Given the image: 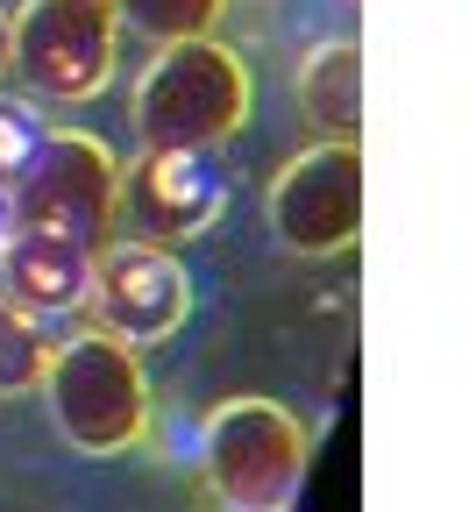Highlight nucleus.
Returning <instances> with one entry per match:
<instances>
[{
    "instance_id": "4",
    "label": "nucleus",
    "mask_w": 469,
    "mask_h": 512,
    "mask_svg": "<svg viewBox=\"0 0 469 512\" xmlns=\"http://www.w3.org/2000/svg\"><path fill=\"white\" fill-rule=\"evenodd\" d=\"M114 0H29L15 15V50H8V72L57 107H79L93 93H107L114 79Z\"/></svg>"
},
{
    "instance_id": "1",
    "label": "nucleus",
    "mask_w": 469,
    "mask_h": 512,
    "mask_svg": "<svg viewBox=\"0 0 469 512\" xmlns=\"http://www.w3.org/2000/svg\"><path fill=\"white\" fill-rule=\"evenodd\" d=\"M36 392L50 399V420L57 434L79 448V456H128L143 448L150 434V377H143V356L100 335V328H79L72 342H50V363H43V384Z\"/></svg>"
},
{
    "instance_id": "6",
    "label": "nucleus",
    "mask_w": 469,
    "mask_h": 512,
    "mask_svg": "<svg viewBox=\"0 0 469 512\" xmlns=\"http://www.w3.org/2000/svg\"><path fill=\"white\" fill-rule=\"evenodd\" d=\"M228 207V171L214 150H143L114 185V235L121 242H192Z\"/></svg>"
},
{
    "instance_id": "9",
    "label": "nucleus",
    "mask_w": 469,
    "mask_h": 512,
    "mask_svg": "<svg viewBox=\"0 0 469 512\" xmlns=\"http://www.w3.org/2000/svg\"><path fill=\"white\" fill-rule=\"evenodd\" d=\"M86 278H93V249L57 235V228H8V242H0V285H8V299L22 313H72L86 299Z\"/></svg>"
},
{
    "instance_id": "5",
    "label": "nucleus",
    "mask_w": 469,
    "mask_h": 512,
    "mask_svg": "<svg viewBox=\"0 0 469 512\" xmlns=\"http://www.w3.org/2000/svg\"><path fill=\"white\" fill-rule=\"evenodd\" d=\"M114 185H121V164L100 136H79V128H50L36 164L15 178L8 207L22 228H57L86 249H107L114 242Z\"/></svg>"
},
{
    "instance_id": "3",
    "label": "nucleus",
    "mask_w": 469,
    "mask_h": 512,
    "mask_svg": "<svg viewBox=\"0 0 469 512\" xmlns=\"http://www.w3.org/2000/svg\"><path fill=\"white\" fill-rule=\"evenodd\" d=\"M313 434L278 399H221L199 427V470L221 512H292L306 484Z\"/></svg>"
},
{
    "instance_id": "15",
    "label": "nucleus",
    "mask_w": 469,
    "mask_h": 512,
    "mask_svg": "<svg viewBox=\"0 0 469 512\" xmlns=\"http://www.w3.org/2000/svg\"><path fill=\"white\" fill-rule=\"evenodd\" d=\"M8 228H15V207H8V192H0V242H8Z\"/></svg>"
},
{
    "instance_id": "11",
    "label": "nucleus",
    "mask_w": 469,
    "mask_h": 512,
    "mask_svg": "<svg viewBox=\"0 0 469 512\" xmlns=\"http://www.w3.org/2000/svg\"><path fill=\"white\" fill-rule=\"evenodd\" d=\"M43 363H50V335L43 320L22 313L8 292H0V399H22L43 384Z\"/></svg>"
},
{
    "instance_id": "8",
    "label": "nucleus",
    "mask_w": 469,
    "mask_h": 512,
    "mask_svg": "<svg viewBox=\"0 0 469 512\" xmlns=\"http://www.w3.org/2000/svg\"><path fill=\"white\" fill-rule=\"evenodd\" d=\"M271 228L292 256H334L363 235V143H313L271 185Z\"/></svg>"
},
{
    "instance_id": "2",
    "label": "nucleus",
    "mask_w": 469,
    "mask_h": 512,
    "mask_svg": "<svg viewBox=\"0 0 469 512\" xmlns=\"http://www.w3.org/2000/svg\"><path fill=\"white\" fill-rule=\"evenodd\" d=\"M249 100H256L249 64L228 43H214V36L164 43L136 86L143 150H221L249 121Z\"/></svg>"
},
{
    "instance_id": "7",
    "label": "nucleus",
    "mask_w": 469,
    "mask_h": 512,
    "mask_svg": "<svg viewBox=\"0 0 469 512\" xmlns=\"http://www.w3.org/2000/svg\"><path fill=\"white\" fill-rule=\"evenodd\" d=\"M93 328L128 342V349H150V342H171L192 313V278L178 271L171 249H150V242H107L93 249V278H86V299Z\"/></svg>"
},
{
    "instance_id": "10",
    "label": "nucleus",
    "mask_w": 469,
    "mask_h": 512,
    "mask_svg": "<svg viewBox=\"0 0 469 512\" xmlns=\"http://www.w3.org/2000/svg\"><path fill=\"white\" fill-rule=\"evenodd\" d=\"M299 107L327 128V143H363V50L320 43L299 64Z\"/></svg>"
},
{
    "instance_id": "13",
    "label": "nucleus",
    "mask_w": 469,
    "mask_h": 512,
    "mask_svg": "<svg viewBox=\"0 0 469 512\" xmlns=\"http://www.w3.org/2000/svg\"><path fill=\"white\" fill-rule=\"evenodd\" d=\"M43 114L22 100V93H0V192H15V178L36 164V150H43Z\"/></svg>"
},
{
    "instance_id": "14",
    "label": "nucleus",
    "mask_w": 469,
    "mask_h": 512,
    "mask_svg": "<svg viewBox=\"0 0 469 512\" xmlns=\"http://www.w3.org/2000/svg\"><path fill=\"white\" fill-rule=\"evenodd\" d=\"M8 50H15V15L0 8V72H8Z\"/></svg>"
},
{
    "instance_id": "12",
    "label": "nucleus",
    "mask_w": 469,
    "mask_h": 512,
    "mask_svg": "<svg viewBox=\"0 0 469 512\" xmlns=\"http://www.w3.org/2000/svg\"><path fill=\"white\" fill-rule=\"evenodd\" d=\"M221 8L228 0H114V22L164 50V43H185V36H214Z\"/></svg>"
}]
</instances>
